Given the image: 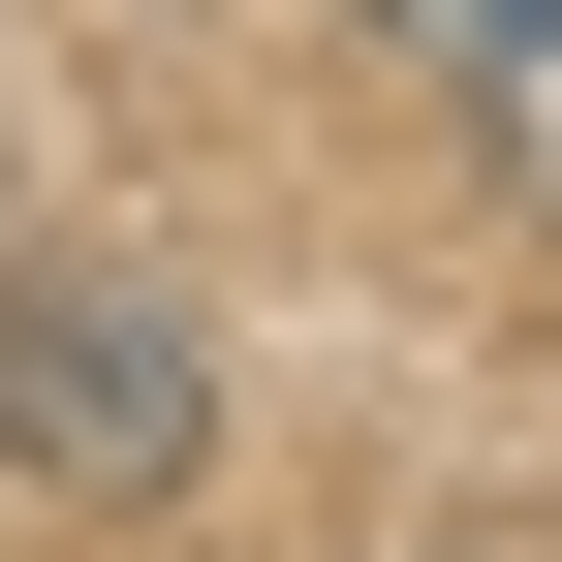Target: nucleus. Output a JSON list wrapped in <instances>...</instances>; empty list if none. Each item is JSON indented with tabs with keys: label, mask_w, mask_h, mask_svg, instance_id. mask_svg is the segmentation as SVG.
<instances>
[{
	"label": "nucleus",
	"mask_w": 562,
	"mask_h": 562,
	"mask_svg": "<svg viewBox=\"0 0 562 562\" xmlns=\"http://www.w3.org/2000/svg\"><path fill=\"white\" fill-rule=\"evenodd\" d=\"M0 406H32L63 469H125V501L188 469V344H157V313H0Z\"/></svg>",
	"instance_id": "f257e3e1"
},
{
	"label": "nucleus",
	"mask_w": 562,
	"mask_h": 562,
	"mask_svg": "<svg viewBox=\"0 0 562 562\" xmlns=\"http://www.w3.org/2000/svg\"><path fill=\"white\" fill-rule=\"evenodd\" d=\"M406 32H438V63H531V32H562V0H406Z\"/></svg>",
	"instance_id": "f03ea898"
}]
</instances>
